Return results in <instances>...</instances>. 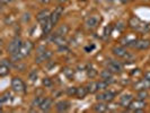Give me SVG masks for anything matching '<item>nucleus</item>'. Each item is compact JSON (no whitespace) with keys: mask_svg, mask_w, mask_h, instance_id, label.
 I'll list each match as a JSON object with an SVG mask.
<instances>
[{"mask_svg":"<svg viewBox=\"0 0 150 113\" xmlns=\"http://www.w3.org/2000/svg\"><path fill=\"white\" fill-rule=\"evenodd\" d=\"M11 88L16 93H24L25 92V84L19 77H14L11 79Z\"/></svg>","mask_w":150,"mask_h":113,"instance_id":"7ed1b4c3","label":"nucleus"},{"mask_svg":"<svg viewBox=\"0 0 150 113\" xmlns=\"http://www.w3.org/2000/svg\"><path fill=\"white\" fill-rule=\"evenodd\" d=\"M112 52H113V54H114L115 57H117V58H127L129 55L127 49H125L124 46H122V45H116V46H114L112 49Z\"/></svg>","mask_w":150,"mask_h":113,"instance_id":"39448f33","label":"nucleus"},{"mask_svg":"<svg viewBox=\"0 0 150 113\" xmlns=\"http://www.w3.org/2000/svg\"><path fill=\"white\" fill-rule=\"evenodd\" d=\"M50 1H53V0H50Z\"/></svg>","mask_w":150,"mask_h":113,"instance_id":"c9c22d12","label":"nucleus"},{"mask_svg":"<svg viewBox=\"0 0 150 113\" xmlns=\"http://www.w3.org/2000/svg\"><path fill=\"white\" fill-rule=\"evenodd\" d=\"M22 45H23V42L19 38H14V40H11L7 45L8 54H10V55H11V54H14V53L19 52V50H21Z\"/></svg>","mask_w":150,"mask_h":113,"instance_id":"f257e3e1","label":"nucleus"},{"mask_svg":"<svg viewBox=\"0 0 150 113\" xmlns=\"http://www.w3.org/2000/svg\"><path fill=\"white\" fill-rule=\"evenodd\" d=\"M148 86H150V82L149 80H147V79H142V80H140V82H138V83L134 85V88L138 90H146Z\"/></svg>","mask_w":150,"mask_h":113,"instance_id":"6ab92c4d","label":"nucleus"},{"mask_svg":"<svg viewBox=\"0 0 150 113\" xmlns=\"http://www.w3.org/2000/svg\"><path fill=\"white\" fill-rule=\"evenodd\" d=\"M97 71L94 69V68H87V75H88V77H90V78H95L96 76H97Z\"/></svg>","mask_w":150,"mask_h":113,"instance_id":"bb28decb","label":"nucleus"},{"mask_svg":"<svg viewBox=\"0 0 150 113\" xmlns=\"http://www.w3.org/2000/svg\"><path fill=\"white\" fill-rule=\"evenodd\" d=\"M52 105H53L52 98L45 97L44 99H43V102H42V104L40 105V110H41L42 112H47V111H50V110H51Z\"/></svg>","mask_w":150,"mask_h":113,"instance_id":"9b49d317","label":"nucleus"},{"mask_svg":"<svg viewBox=\"0 0 150 113\" xmlns=\"http://www.w3.org/2000/svg\"><path fill=\"white\" fill-rule=\"evenodd\" d=\"M115 97V94L111 92V90H104L102 93H99L97 95L96 99L97 101H100V102H112L113 99Z\"/></svg>","mask_w":150,"mask_h":113,"instance_id":"20e7f679","label":"nucleus"},{"mask_svg":"<svg viewBox=\"0 0 150 113\" xmlns=\"http://www.w3.org/2000/svg\"><path fill=\"white\" fill-rule=\"evenodd\" d=\"M129 26H130L131 28H133V30L141 31L143 24L141 23V21H140L139 18H137V17H132V18L129 21Z\"/></svg>","mask_w":150,"mask_h":113,"instance_id":"4468645a","label":"nucleus"},{"mask_svg":"<svg viewBox=\"0 0 150 113\" xmlns=\"http://www.w3.org/2000/svg\"><path fill=\"white\" fill-rule=\"evenodd\" d=\"M146 107V102L143 99H135V101H132L131 104L129 105L128 110L129 111H133V112H141L143 111V109Z\"/></svg>","mask_w":150,"mask_h":113,"instance_id":"f03ea898","label":"nucleus"},{"mask_svg":"<svg viewBox=\"0 0 150 113\" xmlns=\"http://www.w3.org/2000/svg\"><path fill=\"white\" fill-rule=\"evenodd\" d=\"M107 110H108V105L106 104L105 102H100V101H99V103L94 105V111H95V112L103 113V112H106Z\"/></svg>","mask_w":150,"mask_h":113,"instance_id":"f3484780","label":"nucleus"},{"mask_svg":"<svg viewBox=\"0 0 150 113\" xmlns=\"http://www.w3.org/2000/svg\"><path fill=\"white\" fill-rule=\"evenodd\" d=\"M99 76H100V78H102L103 80H106V82H110L111 79H113V72L110 69H105V70L100 71Z\"/></svg>","mask_w":150,"mask_h":113,"instance_id":"a211bd4d","label":"nucleus"},{"mask_svg":"<svg viewBox=\"0 0 150 113\" xmlns=\"http://www.w3.org/2000/svg\"><path fill=\"white\" fill-rule=\"evenodd\" d=\"M99 21H100V18L98 19L97 17H95V16H91L89 17L87 21H86V26L90 28V30H93V28H96L98 26V24H99Z\"/></svg>","mask_w":150,"mask_h":113,"instance_id":"2eb2a0df","label":"nucleus"},{"mask_svg":"<svg viewBox=\"0 0 150 113\" xmlns=\"http://www.w3.org/2000/svg\"><path fill=\"white\" fill-rule=\"evenodd\" d=\"M68 32H69V26H68V25H66V24H63V25H61L60 27H59V28L57 30V32H55V34L64 36L66 34H68Z\"/></svg>","mask_w":150,"mask_h":113,"instance_id":"5701e85b","label":"nucleus"},{"mask_svg":"<svg viewBox=\"0 0 150 113\" xmlns=\"http://www.w3.org/2000/svg\"><path fill=\"white\" fill-rule=\"evenodd\" d=\"M69 107H70V102H68V101H60L55 104V109L59 112H66L69 110Z\"/></svg>","mask_w":150,"mask_h":113,"instance_id":"dca6fc26","label":"nucleus"},{"mask_svg":"<svg viewBox=\"0 0 150 113\" xmlns=\"http://www.w3.org/2000/svg\"><path fill=\"white\" fill-rule=\"evenodd\" d=\"M108 69L112 71L113 74L114 72L115 74H120V72H122V70H123V65L121 63L120 61L112 60L110 62V65H108Z\"/></svg>","mask_w":150,"mask_h":113,"instance_id":"0eeeda50","label":"nucleus"},{"mask_svg":"<svg viewBox=\"0 0 150 113\" xmlns=\"http://www.w3.org/2000/svg\"><path fill=\"white\" fill-rule=\"evenodd\" d=\"M133 46L138 50H147L150 48V41H148V40H137Z\"/></svg>","mask_w":150,"mask_h":113,"instance_id":"f8f14e48","label":"nucleus"},{"mask_svg":"<svg viewBox=\"0 0 150 113\" xmlns=\"http://www.w3.org/2000/svg\"><path fill=\"white\" fill-rule=\"evenodd\" d=\"M59 1H60L61 4H62V2H66V1H68V0H59Z\"/></svg>","mask_w":150,"mask_h":113,"instance_id":"72a5a7b5","label":"nucleus"},{"mask_svg":"<svg viewBox=\"0 0 150 113\" xmlns=\"http://www.w3.org/2000/svg\"><path fill=\"white\" fill-rule=\"evenodd\" d=\"M87 90H88V93H90V94H93V93H96L98 90V84L97 82H91V83H89L88 85H87Z\"/></svg>","mask_w":150,"mask_h":113,"instance_id":"b1692460","label":"nucleus"},{"mask_svg":"<svg viewBox=\"0 0 150 113\" xmlns=\"http://www.w3.org/2000/svg\"><path fill=\"white\" fill-rule=\"evenodd\" d=\"M52 41L57 45H59V46H61V45H66V40H64V38H63L62 35L54 34V36H53Z\"/></svg>","mask_w":150,"mask_h":113,"instance_id":"412c9836","label":"nucleus"},{"mask_svg":"<svg viewBox=\"0 0 150 113\" xmlns=\"http://www.w3.org/2000/svg\"><path fill=\"white\" fill-rule=\"evenodd\" d=\"M10 71V62L7 59H2L0 65V77L7 76Z\"/></svg>","mask_w":150,"mask_h":113,"instance_id":"6e6552de","label":"nucleus"},{"mask_svg":"<svg viewBox=\"0 0 150 113\" xmlns=\"http://www.w3.org/2000/svg\"><path fill=\"white\" fill-rule=\"evenodd\" d=\"M87 94H88L87 87H78V88H77V94H76V96H77L78 98L86 97Z\"/></svg>","mask_w":150,"mask_h":113,"instance_id":"4be33fe9","label":"nucleus"},{"mask_svg":"<svg viewBox=\"0 0 150 113\" xmlns=\"http://www.w3.org/2000/svg\"><path fill=\"white\" fill-rule=\"evenodd\" d=\"M33 48H34V45L33 43L30 42V41H27V42H25V43H23L22 48H21V50H19V52L23 54V57L25 58V57H27L30 52H32V50H33Z\"/></svg>","mask_w":150,"mask_h":113,"instance_id":"1a4fd4ad","label":"nucleus"},{"mask_svg":"<svg viewBox=\"0 0 150 113\" xmlns=\"http://www.w3.org/2000/svg\"><path fill=\"white\" fill-rule=\"evenodd\" d=\"M128 1H134V0H128Z\"/></svg>","mask_w":150,"mask_h":113,"instance_id":"f704fd0d","label":"nucleus"},{"mask_svg":"<svg viewBox=\"0 0 150 113\" xmlns=\"http://www.w3.org/2000/svg\"><path fill=\"white\" fill-rule=\"evenodd\" d=\"M98 84V90H105L107 87H108V82H106V80H100V82H97Z\"/></svg>","mask_w":150,"mask_h":113,"instance_id":"a878e982","label":"nucleus"},{"mask_svg":"<svg viewBox=\"0 0 150 113\" xmlns=\"http://www.w3.org/2000/svg\"><path fill=\"white\" fill-rule=\"evenodd\" d=\"M43 99H44V98H42L41 96H36V97L33 99L32 104H33V106H38V107H40V105H41L42 102H43Z\"/></svg>","mask_w":150,"mask_h":113,"instance_id":"cd10ccee","label":"nucleus"},{"mask_svg":"<svg viewBox=\"0 0 150 113\" xmlns=\"http://www.w3.org/2000/svg\"><path fill=\"white\" fill-rule=\"evenodd\" d=\"M133 101V97H132V95H130V94H125V95H123L122 97L120 98V102H119V104H120L122 107H125V109H128L129 105L131 104V102Z\"/></svg>","mask_w":150,"mask_h":113,"instance_id":"ddd939ff","label":"nucleus"},{"mask_svg":"<svg viewBox=\"0 0 150 113\" xmlns=\"http://www.w3.org/2000/svg\"><path fill=\"white\" fill-rule=\"evenodd\" d=\"M149 96V94H148V92L146 90H138V93H137V97L139 98V99H146V98Z\"/></svg>","mask_w":150,"mask_h":113,"instance_id":"393cba45","label":"nucleus"},{"mask_svg":"<svg viewBox=\"0 0 150 113\" xmlns=\"http://www.w3.org/2000/svg\"><path fill=\"white\" fill-rule=\"evenodd\" d=\"M144 79H147V80L150 82V71H147V72L144 74Z\"/></svg>","mask_w":150,"mask_h":113,"instance_id":"2f4dec72","label":"nucleus"},{"mask_svg":"<svg viewBox=\"0 0 150 113\" xmlns=\"http://www.w3.org/2000/svg\"><path fill=\"white\" fill-rule=\"evenodd\" d=\"M67 94L69 96H76V94H77V87H69V88H67Z\"/></svg>","mask_w":150,"mask_h":113,"instance_id":"c85d7f7f","label":"nucleus"},{"mask_svg":"<svg viewBox=\"0 0 150 113\" xmlns=\"http://www.w3.org/2000/svg\"><path fill=\"white\" fill-rule=\"evenodd\" d=\"M11 1H14V0H1V4H2V5H8V4L11 2Z\"/></svg>","mask_w":150,"mask_h":113,"instance_id":"473e14b6","label":"nucleus"},{"mask_svg":"<svg viewBox=\"0 0 150 113\" xmlns=\"http://www.w3.org/2000/svg\"><path fill=\"white\" fill-rule=\"evenodd\" d=\"M62 14H63V7H62V6H58V7L55 8L52 13H51L50 19L52 21V23L54 25L59 22V19L61 18V15H62Z\"/></svg>","mask_w":150,"mask_h":113,"instance_id":"423d86ee","label":"nucleus"},{"mask_svg":"<svg viewBox=\"0 0 150 113\" xmlns=\"http://www.w3.org/2000/svg\"><path fill=\"white\" fill-rule=\"evenodd\" d=\"M36 77H38V72H36V71H33V72L30 75V80H35V79H36Z\"/></svg>","mask_w":150,"mask_h":113,"instance_id":"7c9ffc66","label":"nucleus"},{"mask_svg":"<svg viewBox=\"0 0 150 113\" xmlns=\"http://www.w3.org/2000/svg\"><path fill=\"white\" fill-rule=\"evenodd\" d=\"M50 16H51V13H50L47 9H43V10H41L40 13H38L36 19H38V22L44 24V23L50 18Z\"/></svg>","mask_w":150,"mask_h":113,"instance_id":"9d476101","label":"nucleus"},{"mask_svg":"<svg viewBox=\"0 0 150 113\" xmlns=\"http://www.w3.org/2000/svg\"><path fill=\"white\" fill-rule=\"evenodd\" d=\"M43 85H44V86H46V87H50V86L52 85L51 79H50V78H44V80H43Z\"/></svg>","mask_w":150,"mask_h":113,"instance_id":"c756f323","label":"nucleus"},{"mask_svg":"<svg viewBox=\"0 0 150 113\" xmlns=\"http://www.w3.org/2000/svg\"><path fill=\"white\" fill-rule=\"evenodd\" d=\"M53 26H54V24H53L52 21H51L50 18H49V19L43 24V33H44L45 35H46V34H49V33L52 31Z\"/></svg>","mask_w":150,"mask_h":113,"instance_id":"aec40b11","label":"nucleus"}]
</instances>
